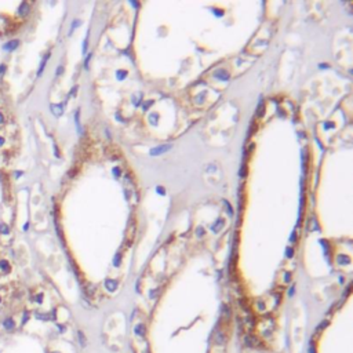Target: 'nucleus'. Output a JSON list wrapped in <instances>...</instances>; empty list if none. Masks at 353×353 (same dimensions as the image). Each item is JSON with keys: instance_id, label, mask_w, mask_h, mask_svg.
Here are the masks:
<instances>
[{"instance_id": "1", "label": "nucleus", "mask_w": 353, "mask_h": 353, "mask_svg": "<svg viewBox=\"0 0 353 353\" xmlns=\"http://www.w3.org/2000/svg\"><path fill=\"white\" fill-rule=\"evenodd\" d=\"M66 326L44 292L28 291L0 313V353H65Z\"/></svg>"}, {"instance_id": "2", "label": "nucleus", "mask_w": 353, "mask_h": 353, "mask_svg": "<svg viewBox=\"0 0 353 353\" xmlns=\"http://www.w3.org/2000/svg\"><path fill=\"white\" fill-rule=\"evenodd\" d=\"M213 342H214L215 345H224L226 342V335H225V333H222V330L217 328L214 331V334H213Z\"/></svg>"}, {"instance_id": "3", "label": "nucleus", "mask_w": 353, "mask_h": 353, "mask_svg": "<svg viewBox=\"0 0 353 353\" xmlns=\"http://www.w3.org/2000/svg\"><path fill=\"white\" fill-rule=\"evenodd\" d=\"M170 149H171V145H160V146H157V148L151 149V156H159V155H162V153H164V152L170 151Z\"/></svg>"}, {"instance_id": "4", "label": "nucleus", "mask_w": 353, "mask_h": 353, "mask_svg": "<svg viewBox=\"0 0 353 353\" xmlns=\"http://www.w3.org/2000/svg\"><path fill=\"white\" fill-rule=\"evenodd\" d=\"M222 226H224V219H217V222H215L214 225H211V228H210V229H211L213 232H215V233H217V232H219V229Z\"/></svg>"}, {"instance_id": "5", "label": "nucleus", "mask_w": 353, "mask_h": 353, "mask_svg": "<svg viewBox=\"0 0 353 353\" xmlns=\"http://www.w3.org/2000/svg\"><path fill=\"white\" fill-rule=\"evenodd\" d=\"M17 46H18V40H13L8 44H6V50H14Z\"/></svg>"}, {"instance_id": "6", "label": "nucleus", "mask_w": 353, "mask_h": 353, "mask_svg": "<svg viewBox=\"0 0 353 353\" xmlns=\"http://www.w3.org/2000/svg\"><path fill=\"white\" fill-rule=\"evenodd\" d=\"M257 112H258V113H257V114H258L259 117H261V116H262V114H264V101H262V99H261V101H259V105H258V110H257Z\"/></svg>"}, {"instance_id": "7", "label": "nucleus", "mask_w": 353, "mask_h": 353, "mask_svg": "<svg viewBox=\"0 0 353 353\" xmlns=\"http://www.w3.org/2000/svg\"><path fill=\"white\" fill-rule=\"evenodd\" d=\"M135 331H137L139 335H144V326H142V324H139L138 327L135 328Z\"/></svg>"}, {"instance_id": "8", "label": "nucleus", "mask_w": 353, "mask_h": 353, "mask_svg": "<svg viewBox=\"0 0 353 353\" xmlns=\"http://www.w3.org/2000/svg\"><path fill=\"white\" fill-rule=\"evenodd\" d=\"M0 233H3V234L8 233V228H7L6 225H1V226H0Z\"/></svg>"}, {"instance_id": "9", "label": "nucleus", "mask_w": 353, "mask_h": 353, "mask_svg": "<svg viewBox=\"0 0 353 353\" xmlns=\"http://www.w3.org/2000/svg\"><path fill=\"white\" fill-rule=\"evenodd\" d=\"M224 203H225V206L228 207V213H229V215H232V214H233V210H232V207H230V204H229V203H228L226 200H225Z\"/></svg>"}, {"instance_id": "10", "label": "nucleus", "mask_w": 353, "mask_h": 353, "mask_svg": "<svg viewBox=\"0 0 353 353\" xmlns=\"http://www.w3.org/2000/svg\"><path fill=\"white\" fill-rule=\"evenodd\" d=\"M127 76V72H121V70H117V77H126Z\"/></svg>"}, {"instance_id": "11", "label": "nucleus", "mask_w": 353, "mask_h": 353, "mask_svg": "<svg viewBox=\"0 0 353 353\" xmlns=\"http://www.w3.org/2000/svg\"><path fill=\"white\" fill-rule=\"evenodd\" d=\"M292 254H294V250H292L291 247H290V248H287V257H288V258H291V257H292Z\"/></svg>"}, {"instance_id": "12", "label": "nucleus", "mask_w": 353, "mask_h": 353, "mask_svg": "<svg viewBox=\"0 0 353 353\" xmlns=\"http://www.w3.org/2000/svg\"><path fill=\"white\" fill-rule=\"evenodd\" d=\"M243 175H246V166H243L241 170H240V176H243Z\"/></svg>"}, {"instance_id": "13", "label": "nucleus", "mask_w": 353, "mask_h": 353, "mask_svg": "<svg viewBox=\"0 0 353 353\" xmlns=\"http://www.w3.org/2000/svg\"><path fill=\"white\" fill-rule=\"evenodd\" d=\"M157 192L160 193V195H164V190H163V188H162V186H157Z\"/></svg>"}, {"instance_id": "14", "label": "nucleus", "mask_w": 353, "mask_h": 353, "mask_svg": "<svg viewBox=\"0 0 353 353\" xmlns=\"http://www.w3.org/2000/svg\"><path fill=\"white\" fill-rule=\"evenodd\" d=\"M197 234H199V236H202V234H203V229H202V228H199V229H197Z\"/></svg>"}, {"instance_id": "15", "label": "nucleus", "mask_w": 353, "mask_h": 353, "mask_svg": "<svg viewBox=\"0 0 353 353\" xmlns=\"http://www.w3.org/2000/svg\"><path fill=\"white\" fill-rule=\"evenodd\" d=\"M3 72H4V65H1V66H0V73H3Z\"/></svg>"}, {"instance_id": "16", "label": "nucleus", "mask_w": 353, "mask_h": 353, "mask_svg": "<svg viewBox=\"0 0 353 353\" xmlns=\"http://www.w3.org/2000/svg\"><path fill=\"white\" fill-rule=\"evenodd\" d=\"M113 172H114V174H116V175H119V174H120V172H119V170H117V168H114V170H113Z\"/></svg>"}, {"instance_id": "17", "label": "nucleus", "mask_w": 353, "mask_h": 353, "mask_svg": "<svg viewBox=\"0 0 353 353\" xmlns=\"http://www.w3.org/2000/svg\"><path fill=\"white\" fill-rule=\"evenodd\" d=\"M3 142H4V139H3V138H1V137H0V145H3Z\"/></svg>"}, {"instance_id": "18", "label": "nucleus", "mask_w": 353, "mask_h": 353, "mask_svg": "<svg viewBox=\"0 0 353 353\" xmlns=\"http://www.w3.org/2000/svg\"><path fill=\"white\" fill-rule=\"evenodd\" d=\"M213 353H214V352H213ZM218 353H222V350H219V352H218Z\"/></svg>"}]
</instances>
